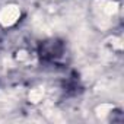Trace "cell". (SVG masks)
Segmentation results:
<instances>
[{
	"label": "cell",
	"instance_id": "6da1fadb",
	"mask_svg": "<svg viewBox=\"0 0 124 124\" xmlns=\"http://www.w3.org/2000/svg\"><path fill=\"white\" fill-rule=\"evenodd\" d=\"M21 18V8L18 5H8L0 10V25L8 28L13 26Z\"/></svg>",
	"mask_w": 124,
	"mask_h": 124
},
{
	"label": "cell",
	"instance_id": "7a4b0ae2",
	"mask_svg": "<svg viewBox=\"0 0 124 124\" xmlns=\"http://www.w3.org/2000/svg\"><path fill=\"white\" fill-rule=\"evenodd\" d=\"M42 96H44V89L42 88H35L29 92V101L34 102V104H38L39 101H42Z\"/></svg>",
	"mask_w": 124,
	"mask_h": 124
}]
</instances>
